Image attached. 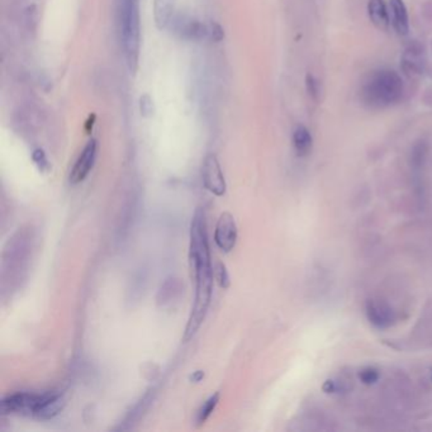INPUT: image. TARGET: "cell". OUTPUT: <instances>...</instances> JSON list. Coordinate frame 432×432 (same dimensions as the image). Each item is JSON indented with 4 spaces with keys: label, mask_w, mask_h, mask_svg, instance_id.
<instances>
[{
    "label": "cell",
    "mask_w": 432,
    "mask_h": 432,
    "mask_svg": "<svg viewBox=\"0 0 432 432\" xmlns=\"http://www.w3.org/2000/svg\"><path fill=\"white\" fill-rule=\"evenodd\" d=\"M368 15L373 24L380 30H387L391 24L389 9L384 0H369L368 3Z\"/></svg>",
    "instance_id": "13"
},
{
    "label": "cell",
    "mask_w": 432,
    "mask_h": 432,
    "mask_svg": "<svg viewBox=\"0 0 432 432\" xmlns=\"http://www.w3.org/2000/svg\"><path fill=\"white\" fill-rule=\"evenodd\" d=\"M202 180L205 189L209 190L217 197H222L226 193V180L220 169V161L214 153H209L202 167Z\"/></svg>",
    "instance_id": "6"
},
{
    "label": "cell",
    "mask_w": 432,
    "mask_h": 432,
    "mask_svg": "<svg viewBox=\"0 0 432 432\" xmlns=\"http://www.w3.org/2000/svg\"><path fill=\"white\" fill-rule=\"evenodd\" d=\"M64 406H65L64 395L59 392H47L45 401L35 413V417L39 420H51L60 413Z\"/></svg>",
    "instance_id": "12"
},
{
    "label": "cell",
    "mask_w": 432,
    "mask_h": 432,
    "mask_svg": "<svg viewBox=\"0 0 432 432\" xmlns=\"http://www.w3.org/2000/svg\"><path fill=\"white\" fill-rule=\"evenodd\" d=\"M404 91L401 75L389 68L373 71L360 89V99L364 106L370 109H384L395 106Z\"/></svg>",
    "instance_id": "2"
},
{
    "label": "cell",
    "mask_w": 432,
    "mask_h": 432,
    "mask_svg": "<svg viewBox=\"0 0 432 432\" xmlns=\"http://www.w3.org/2000/svg\"><path fill=\"white\" fill-rule=\"evenodd\" d=\"M141 112L144 115H150L152 113V100L149 95H144L141 98Z\"/></svg>",
    "instance_id": "21"
},
{
    "label": "cell",
    "mask_w": 432,
    "mask_h": 432,
    "mask_svg": "<svg viewBox=\"0 0 432 432\" xmlns=\"http://www.w3.org/2000/svg\"><path fill=\"white\" fill-rule=\"evenodd\" d=\"M45 397L46 393L35 395V393H26V392L8 395L1 401V412L35 416L38 407L45 401Z\"/></svg>",
    "instance_id": "5"
},
{
    "label": "cell",
    "mask_w": 432,
    "mask_h": 432,
    "mask_svg": "<svg viewBox=\"0 0 432 432\" xmlns=\"http://www.w3.org/2000/svg\"><path fill=\"white\" fill-rule=\"evenodd\" d=\"M32 160H33V162L36 164V167H38V170L41 171V173H47V171H50V162H48V159H47V156H46L45 151L42 150V149H37V150H35L33 153H32Z\"/></svg>",
    "instance_id": "19"
},
{
    "label": "cell",
    "mask_w": 432,
    "mask_h": 432,
    "mask_svg": "<svg viewBox=\"0 0 432 432\" xmlns=\"http://www.w3.org/2000/svg\"><path fill=\"white\" fill-rule=\"evenodd\" d=\"M97 152H98V142L94 138H91V141L85 144L83 151L79 155L70 173L68 180L71 184L75 185L86 179V176L89 175L95 164Z\"/></svg>",
    "instance_id": "8"
},
{
    "label": "cell",
    "mask_w": 432,
    "mask_h": 432,
    "mask_svg": "<svg viewBox=\"0 0 432 432\" xmlns=\"http://www.w3.org/2000/svg\"><path fill=\"white\" fill-rule=\"evenodd\" d=\"M431 378H432V375H431Z\"/></svg>",
    "instance_id": "24"
},
{
    "label": "cell",
    "mask_w": 432,
    "mask_h": 432,
    "mask_svg": "<svg viewBox=\"0 0 432 432\" xmlns=\"http://www.w3.org/2000/svg\"><path fill=\"white\" fill-rule=\"evenodd\" d=\"M365 316L377 330H387L395 323V313L392 307L380 299H369L365 303Z\"/></svg>",
    "instance_id": "7"
},
{
    "label": "cell",
    "mask_w": 432,
    "mask_h": 432,
    "mask_svg": "<svg viewBox=\"0 0 432 432\" xmlns=\"http://www.w3.org/2000/svg\"><path fill=\"white\" fill-rule=\"evenodd\" d=\"M380 378V373L378 369H375V368H370V366H368V368H364L363 370H360L359 373V379L360 382L365 384V386H373V384H375Z\"/></svg>",
    "instance_id": "18"
},
{
    "label": "cell",
    "mask_w": 432,
    "mask_h": 432,
    "mask_svg": "<svg viewBox=\"0 0 432 432\" xmlns=\"http://www.w3.org/2000/svg\"><path fill=\"white\" fill-rule=\"evenodd\" d=\"M306 88H307V91H308V94L311 95L312 99L316 100V99L319 98V82H317L316 77L311 75V74H308V75L306 76Z\"/></svg>",
    "instance_id": "20"
},
{
    "label": "cell",
    "mask_w": 432,
    "mask_h": 432,
    "mask_svg": "<svg viewBox=\"0 0 432 432\" xmlns=\"http://www.w3.org/2000/svg\"><path fill=\"white\" fill-rule=\"evenodd\" d=\"M425 53L417 44L410 45L402 55V68L407 75H420L425 68Z\"/></svg>",
    "instance_id": "10"
},
{
    "label": "cell",
    "mask_w": 432,
    "mask_h": 432,
    "mask_svg": "<svg viewBox=\"0 0 432 432\" xmlns=\"http://www.w3.org/2000/svg\"><path fill=\"white\" fill-rule=\"evenodd\" d=\"M203 378H205V373L202 372V370H198V372L194 373V374L190 377V380L194 382V383H198V382H200Z\"/></svg>",
    "instance_id": "22"
},
{
    "label": "cell",
    "mask_w": 432,
    "mask_h": 432,
    "mask_svg": "<svg viewBox=\"0 0 432 432\" xmlns=\"http://www.w3.org/2000/svg\"><path fill=\"white\" fill-rule=\"evenodd\" d=\"M213 274H214V279L218 283L220 288L227 289L231 284L229 281V275H228L227 269L226 266L223 265L222 263H217L214 267H213Z\"/></svg>",
    "instance_id": "17"
},
{
    "label": "cell",
    "mask_w": 432,
    "mask_h": 432,
    "mask_svg": "<svg viewBox=\"0 0 432 432\" xmlns=\"http://www.w3.org/2000/svg\"><path fill=\"white\" fill-rule=\"evenodd\" d=\"M121 44L131 74L138 68L141 51V19L138 0H118Z\"/></svg>",
    "instance_id": "3"
},
{
    "label": "cell",
    "mask_w": 432,
    "mask_h": 432,
    "mask_svg": "<svg viewBox=\"0 0 432 432\" xmlns=\"http://www.w3.org/2000/svg\"><path fill=\"white\" fill-rule=\"evenodd\" d=\"M389 18L395 32L400 36H407L410 30V19L403 0H389Z\"/></svg>",
    "instance_id": "11"
},
{
    "label": "cell",
    "mask_w": 432,
    "mask_h": 432,
    "mask_svg": "<svg viewBox=\"0 0 432 432\" xmlns=\"http://www.w3.org/2000/svg\"><path fill=\"white\" fill-rule=\"evenodd\" d=\"M170 26L180 37L189 41H214L220 42L225 37V32L216 22H202L193 18H176L174 17Z\"/></svg>",
    "instance_id": "4"
},
{
    "label": "cell",
    "mask_w": 432,
    "mask_h": 432,
    "mask_svg": "<svg viewBox=\"0 0 432 432\" xmlns=\"http://www.w3.org/2000/svg\"><path fill=\"white\" fill-rule=\"evenodd\" d=\"M214 241L223 252L234 250L237 243V226L231 213H222L214 231Z\"/></svg>",
    "instance_id": "9"
},
{
    "label": "cell",
    "mask_w": 432,
    "mask_h": 432,
    "mask_svg": "<svg viewBox=\"0 0 432 432\" xmlns=\"http://www.w3.org/2000/svg\"><path fill=\"white\" fill-rule=\"evenodd\" d=\"M189 260L196 279V299L191 308L189 321L185 328L184 340L188 341L197 334L205 322L208 307L211 304L213 288V266L211 250L207 235L205 211L198 208L190 227Z\"/></svg>",
    "instance_id": "1"
},
{
    "label": "cell",
    "mask_w": 432,
    "mask_h": 432,
    "mask_svg": "<svg viewBox=\"0 0 432 432\" xmlns=\"http://www.w3.org/2000/svg\"><path fill=\"white\" fill-rule=\"evenodd\" d=\"M218 402H220V393H214L202 404V407L198 411L197 415V422L199 425H203L205 421L209 418L213 411L216 410Z\"/></svg>",
    "instance_id": "16"
},
{
    "label": "cell",
    "mask_w": 432,
    "mask_h": 432,
    "mask_svg": "<svg viewBox=\"0 0 432 432\" xmlns=\"http://www.w3.org/2000/svg\"><path fill=\"white\" fill-rule=\"evenodd\" d=\"M431 48H432V42H431Z\"/></svg>",
    "instance_id": "23"
},
{
    "label": "cell",
    "mask_w": 432,
    "mask_h": 432,
    "mask_svg": "<svg viewBox=\"0 0 432 432\" xmlns=\"http://www.w3.org/2000/svg\"><path fill=\"white\" fill-rule=\"evenodd\" d=\"M293 147H294L297 156L299 158H306L311 153L313 138H312L310 129L303 124L297 126L296 129L293 131Z\"/></svg>",
    "instance_id": "14"
},
{
    "label": "cell",
    "mask_w": 432,
    "mask_h": 432,
    "mask_svg": "<svg viewBox=\"0 0 432 432\" xmlns=\"http://www.w3.org/2000/svg\"><path fill=\"white\" fill-rule=\"evenodd\" d=\"M176 0H155V21L160 30L167 28L175 17Z\"/></svg>",
    "instance_id": "15"
}]
</instances>
